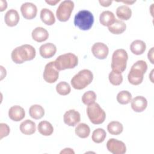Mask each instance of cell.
I'll list each match as a JSON object with an SVG mask.
<instances>
[{"instance_id":"cell-29","label":"cell","mask_w":154,"mask_h":154,"mask_svg":"<svg viewBox=\"0 0 154 154\" xmlns=\"http://www.w3.org/2000/svg\"><path fill=\"white\" fill-rule=\"evenodd\" d=\"M106 137L105 131L102 128H97L93 132L91 139L96 143H101L105 140Z\"/></svg>"},{"instance_id":"cell-21","label":"cell","mask_w":154,"mask_h":154,"mask_svg":"<svg viewBox=\"0 0 154 154\" xmlns=\"http://www.w3.org/2000/svg\"><path fill=\"white\" fill-rule=\"evenodd\" d=\"M40 19L47 25H52L55 22V18L53 12L48 8H42L40 11Z\"/></svg>"},{"instance_id":"cell-1","label":"cell","mask_w":154,"mask_h":154,"mask_svg":"<svg viewBox=\"0 0 154 154\" xmlns=\"http://www.w3.org/2000/svg\"><path fill=\"white\" fill-rule=\"evenodd\" d=\"M36 54L35 48L30 45H23L14 48L11 52V59L16 64L33 60Z\"/></svg>"},{"instance_id":"cell-30","label":"cell","mask_w":154,"mask_h":154,"mask_svg":"<svg viewBox=\"0 0 154 154\" xmlns=\"http://www.w3.org/2000/svg\"><path fill=\"white\" fill-rule=\"evenodd\" d=\"M132 100L131 93L127 90H123L119 92L117 95V102L122 105H126Z\"/></svg>"},{"instance_id":"cell-9","label":"cell","mask_w":154,"mask_h":154,"mask_svg":"<svg viewBox=\"0 0 154 154\" xmlns=\"http://www.w3.org/2000/svg\"><path fill=\"white\" fill-rule=\"evenodd\" d=\"M44 80L48 83H54L59 77V71L55 68L54 61L48 63L45 67L43 74Z\"/></svg>"},{"instance_id":"cell-22","label":"cell","mask_w":154,"mask_h":154,"mask_svg":"<svg viewBox=\"0 0 154 154\" xmlns=\"http://www.w3.org/2000/svg\"><path fill=\"white\" fill-rule=\"evenodd\" d=\"M146 49V45L144 42L141 40H135L130 45L131 51L135 55L143 54Z\"/></svg>"},{"instance_id":"cell-34","label":"cell","mask_w":154,"mask_h":154,"mask_svg":"<svg viewBox=\"0 0 154 154\" xmlns=\"http://www.w3.org/2000/svg\"><path fill=\"white\" fill-rule=\"evenodd\" d=\"M0 128H1V137L0 139H2L4 137H7L8 135L10 132V129L9 126L6 124L4 123H0Z\"/></svg>"},{"instance_id":"cell-20","label":"cell","mask_w":154,"mask_h":154,"mask_svg":"<svg viewBox=\"0 0 154 154\" xmlns=\"http://www.w3.org/2000/svg\"><path fill=\"white\" fill-rule=\"evenodd\" d=\"M116 19L114 13L108 10L102 12L99 16L100 23L105 26H111L115 22Z\"/></svg>"},{"instance_id":"cell-11","label":"cell","mask_w":154,"mask_h":154,"mask_svg":"<svg viewBox=\"0 0 154 154\" xmlns=\"http://www.w3.org/2000/svg\"><path fill=\"white\" fill-rule=\"evenodd\" d=\"M91 52L96 58L100 60H103L107 57L109 49L103 43L97 42L92 46Z\"/></svg>"},{"instance_id":"cell-38","label":"cell","mask_w":154,"mask_h":154,"mask_svg":"<svg viewBox=\"0 0 154 154\" xmlns=\"http://www.w3.org/2000/svg\"><path fill=\"white\" fill-rule=\"evenodd\" d=\"M60 153H75V152L70 148H65L63 150L60 152Z\"/></svg>"},{"instance_id":"cell-19","label":"cell","mask_w":154,"mask_h":154,"mask_svg":"<svg viewBox=\"0 0 154 154\" xmlns=\"http://www.w3.org/2000/svg\"><path fill=\"white\" fill-rule=\"evenodd\" d=\"M36 130L35 123L31 120H25L20 125V131L25 135H32Z\"/></svg>"},{"instance_id":"cell-32","label":"cell","mask_w":154,"mask_h":154,"mask_svg":"<svg viewBox=\"0 0 154 154\" xmlns=\"http://www.w3.org/2000/svg\"><path fill=\"white\" fill-rule=\"evenodd\" d=\"M109 81L113 85H119L123 81V76L121 73L112 70L108 76Z\"/></svg>"},{"instance_id":"cell-13","label":"cell","mask_w":154,"mask_h":154,"mask_svg":"<svg viewBox=\"0 0 154 154\" xmlns=\"http://www.w3.org/2000/svg\"><path fill=\"white\" fill-rule=\"evenodd\" d=\"M65 124L69 126H75L81 120V116L78 111L75 109H69L66 111L63 116Z\"/></svg>"},{"instance_id":"cell-18","label":"cell","mask_w":154,"mask_h":154,"mask_svg":"<svg viewBox=\"0 0 154 154\" xmlns=\"http://www.w3.org/2000/svg\"><path fill=\"white\" fill-rule=\"evenodd\" d=\"M32 38L37 42H43L46 41L49 37V33L48 31L43 27H36L34 28L31 33Z\"/></svg>"},{"instance_id":"cell-33","label":"cell","mask_w":154,"mask_h":154,"mask_svg":"<svg viewBox=\"0 0 154 154\" xmlns=\"http://www.w3.org/2000/svg\"><path fill=\"white\" fill-rule=\"evenodd\" d=\"M96 100V94L93 91H88L85 92L82 97V102L86 105H89L94 103Z\"/></svg>"},{"instance_id":"cell-17","label":"cell","mask_w":154,"mask_h":154,"mask_svg":"<svg viewBox=\"0 0 154 154\" xmlns=\"http://www.w3.org/2000/svg\"><path fill=\"white\" fill-rule=\"evenodd\" d=\"M20 19L18 12L14 9H10L8 10L4 17L5 24L10 27L17 25Z\"/></svg>"},{"instance_id":"cell-7","label":"cell","mask_w":154,"mask_h":154,"mask_svg":"<svg viewBox=\"0 0 154 154\" xmlns=\"http://www.w3.org/2000/svg\"><path fill=\"white\" fill-rule=\"evenodd\" d=\"M87 114L90 122L94 125L102 124L106 118L105 111L97 103L95 102L88 105Z\"/></svg>"},{"instance_id":"cell-12","label":"cell","mask_w":154,"mask_h":154,"mask_svg":"<svg viewBox=\"0 0 154 154\" xmlns=\"http://www.w3.org/2000/svg\"><path fill=\"white\" fill-rule=\"evenodd\" d=\"M20 11L25 19L31 20L36 16L37 8L33 3L25 2L20 7Z\"/></svg>"},{"instance_id":"cell-39","label":"cell","mask_w":154,"mask_h":154,"mask_svg":"<svg viewBox=\"0 0 154 154\" xmlns=\"http://www.w3.org/2000/svg\"><path fill=\"white\" fill-rule=\"evenodd\" d=\"M60 1V0H55V1L51 0V1H46L45 2H46L47 4L51 5H56L58 2H59Z\"/></svg>"},{"instance_id":"cell-10","label":"cell","mask_w":154,"mask_h":154,"mask_svg":"<svg viewBox=\"0 0 154 154\" xmlns=\"http://www.w3.org/2000/svg\"><path fill=\"white\" fill-rule=\"evenodd\" d=\"M106 147L108 151L113 154H124L126 152L125 144L115 138H110L107 141Z\"/></svg>"},{"instance_id":"cell-25","label":"cell","mask_w":154,"mask_h":154,"mask_svg":"<svg viewBox=\"0 0 154 154\" xmlns=\"http://www.w3.org/2000/svg\"><path fill=\"white\" fill-rule=\"evenodd\" d=\"M38 131L44 136H49L54 132V128L51 123L48 121H42L38 123Z\"/></svg>"},{"instance_id":"cell-31","label":"cell","mask_w":154,"mask_h":154,"mask_svg":"<svg viewBox=\"0 0 154 154\" xmlns=\"http://www.w3.org/2000/svg\"><path fill=\"white\" fill-rule=\"evenodd\" d=\"M56 91L59 94L66 96L70 93L71 88L67 82L65 81H61L56 85Z\"/></svg>"},{"instance_id":"cell-24","label":"cell","mask_w":154,"mask_h":154,"mask_svg":"<svg viewBox=\"0 0 154 154\" xmlns=\"http://www.w3.org/2000/svg\"><path fill=\"white\" fill-rule=\"evenodd\" d=\"M126 23L119 19H116L115 22L111 26H108L109 31L114 34H120L126 30Z\"/></svg>"},{"instance_id":"cell-2","label":"cell","mask_w":154,"mask_h":154,"mask_svg":"<svg viewBox=\"0 0 154 154\" xmlns=\"http://www.w3.org/2000/svg\"><path fill=\"white\" fill-rule=\"evenodd\" d=\"M147 69V64L143 60H138L131 67L128 75V79L132 85L140 84L144 78V75Z\"/></svg>"},{"instance_id":"cell-6","label":"cell","mask_w":154,"mask_h":154,"mask_svg":"<svg viewBox=\"0 0 154 154\" xmlns=\"http://www.w3.org/2000/svg\"><path fill=\"white\" fill-rule=\"evenodd\" d=\"M78 57L70 52L58 56L54 61L55 67L58 71L73 69L78 65Z\"/></svg>"},{"instance_id":"cell-3","label":"cell","mask_w":154,"mask_h":154,"mask_svg":"<svg viewBox=\"0 0 154 154\" xmlns=\"http://www.w3.org/2000/svg\"><path fill=\"white\" fill-rule=\"evenodd\" d=\"M93 79V75L91 70L83 69L80 70L71 79L72 86L76 90H82L88 86Z\"/></svg>"},{"instance_id":"cell-16","label":"cell","mask_w":154,"mask_h":154,"mask_svg":"<svg viewBox=\"0 0 154 154\" xmlns=\"http://www.w3.org/2000/svg\"><path fill=\"white\" fill-rule=\"evenodd\" d=\"M57 52L56 46L52 43H47L40 46L39 52L40 55L44 58L52 57Z\"/></svg>"},{"instance_id":"cell-35","label":"cell","mask_w":154,"mask_h":154,"mask_svg":"<svg viewBox=\"0 0 154 154\" xmlns=\"http://www.w3.org/2000/svg\"><path fill=\"white\" fill-rule=\"evenodd\" d=\"M147 57L149 60L151 62L152 64H153V48L152 47L148 52Z\"/></svg>"},{"instance_id":"cell-26","label":"cell","mask_w":154,"mask_h":154,"mask_svg":"<svg viewBox=\"0 0 154 154\" xmlns=\"http://www.w3.org/2000/svg\"><path fill=\"white\" fill-rule=\"evenodd\" d=\"M29 116L34 119H40L45 115L44 108L40 105L35 104L30 106L29 109Z\"/></svg>"},{"instance_id":"cell-27","label":"cell","mask_w":154,"mask_h":154,"mask_svg":"<svg viewBox=\"0 0 154 154\" xmlns=\"http://www.w3.org/2000/svg\"><path fill=\"white\" fill-rule=\"evenodd\" d=\"M108 132L111 135H117L120 134L123 130L122 124L117 121H112L109 122L107 126Z\"/></svg>"},{"instance_id":"cell-5","label":"cell","mask_w":154,"mask_h":154,"mask_svg":"<svg viewBox=\"0 0 154 154\" xmlns=\"http://www.w3.org/2000/svg\"><path fill=\"white\" fill-rule=\"evenodd\" d=\"M128 60V55L125 49H119L116 50L112 56V70L121 73L123 72L126 68Z\"/></svg>"},{"instance_id":"cell-14","label":"cell","mask_w":154,"mask_h":154,"mask_svg":"<svg viewBox=\"0 0 154 154\" xmlns=\"http://www.w3.org/2000/svg\"><path fill=\"white\" fill-rule=\"evenodd\" d=\"M147 106V99L143 96H138L131 100V108L135 112H142L144 111Z\"/></svg>"},{"instance_id":"cell-4","label":"cell","mask_w":154,"mask_h":154,"mask_svg":"<svg viewBox=\"0 0 154 154\" xmlns=\"http://www.w3.org/2000/svg\"><path fill=\"white\" fill-rule=\"evenodd\" d=\"M94 23V16L88 10H82L78 11L74 17L75 26L81 30H89Z\"/></svg>"},{"instance_id":"cell-28","label":"cell","mask_w":154,"mask_h":154,"mask_svg":"<svg viewBox=\"0 0 154 154\" xmlns=\"http://www.w3.org/2000/svg\"><path fill=\"white\" fill-rule=\"evenodd\" d=\"M75 134L81 138H87L90 133V127L85 123H79L75 128Z\"/></svg>"},{"instance_id":"cell-15","label":"cell","mask_w":154,"mask_h":154,"mask_svg":"<svg viewBox=\"0 0 154 154\" xmlns=\"http://www.w3.org/2000/svg\"><path fill=\"white\" fill-rule=\"evenodd\" d=\"M8 116L14 122L22 120L25 116L24 109L19 105L12 106L8 110Z\"/></svg>"},{"instance_id":"cell-8","label":"cell","mask_w":154,"mask_h":154,"mask_svg":"<svg viewBox=\"0 0 154 154\" xmlns=\"http://www.w3.org/2000/svg\"><path fill=\"white\" fill-rule=\"evenodd\" d=\"M74 2L72 1H63L59 5L56 11V16L58 20L61 22L67 21L74 8Z\"/></svg>"},{"instance_id":"cell-37","label":"cell","mask_w":154,"mask_h":154,"mask_svg":"<svg viewBox=\"0 0 154 154\" xmlns=\"http://www.w3.org/2000/svg\"><path fill=\"white\" fill-rule=\"evenodd\" d=\"M0 2H1V5H0L1 10H0V11H3L7 7V3L6 1H3V0H1Z\"/></svg>"},{"instance_id":"cell-40","label":"cell","mask_w":154,"mask_h":154,"mask_svg":"<svg viewBox=\"0 0 154 154\" xmlns=\"http://www.w3.org/2000/svg\"><path fill=\"white\" fill-rule=\"evenodd\" d=\"M125 4H132L133 3L135 2V1H121Z\"/></svg>"},{"instance_id":"cell-36","label":"cell","mask_w":154,"mask_h":154,"mask_svg":"<svg viewBox=\"0 0 154 154\" xmlns=\"http://www.w3.org/2000/svg\"><path fill=\"white\" fill-rule=\"evenodd\" d=\"M99 2L100 3V4L103 6V7H109L112 2V1H102V0H99Z\"/></svg>"},{"instance_id":"cell-23","label":"cell","mask_w":154,"mask_h":154,"mask_svg":"<svg viewBox=\"0 0 154 154\" xmlns=\"http://www.w3.org/2000/svg\"><path fill=\"white\" fill-rule=\"evenodd\" d=\"M116 15L121 20H128L132 16V10L128 6L122 5L117 8Z\"/></svg>"}]
</instances>
